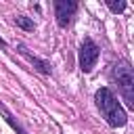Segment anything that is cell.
I'll list each match as a JSON object with an SVG mask.
<instances>
[{
  "label": "cell",
  "instance_id": "cell-1",
  "mask_svg": "<svg viewBox=\"0 0 134 134\" xmlns=\"http://www.w3.org/2000/svg\"><path fill=\"white\" fill-rule=\"evenodd\" d=\"M94 98H96V105H98V109H100V113H103V117L107 119L109 126H113V128L126 126V121H128L126 111L109 88H98Z\"/></svg>",
  "mask_w": 134,
  "mask_h": 134
},
{
  "label": "cell",
  "instance_id": "cell-2",
  "mask_svg": "<svg viewBox=\"0 0 134 134\" xmlns=\"http://www.w3.org/2000/svg\"><path fill=\"white\" fill-rule=\"evenodd\" d=\"M111 75H113V80H115V84H117V88H119L126 105L134 107V73H132V67L128 63L119 61V63L113 65Z\"/></svg>",
  "mask_w": 134,
  "mask_h": 134
},
{
  "label": "cell",
  "instance_id": "cell-3",
  "mask_svg": "<svg viewBox=\"0 0 134 134\" xmlns=\"http://www.w3.org/2000/svg\"><path fill=\"white\" fill-rule=\"evenodd\" d=\"M96 61H98V46L90 38H86L82 42V46H80V69L84 73H88L96 65Z\"/></svg>",
  "mask_w": 134,
  "mask_h": 134
},
{
  "label": "cell",
  "instance_id": "cell-4",
  "mask_svg": "<svg viewBox=\"0 0 134 134\" xmlns=\"http://www.w3.org/2000/svg\"><path fill=\"white\" fill-rule=\"evenodd\" d=\"M75 10H77V4H75V2H71V0H57V2H54L57 23H59L61 27H67L69 21H71V17L75 15Z\"/></svg>",
  "mask_w": 134,
  "mask_h": 134
},
{
  "label": "cell",
  "instance_id": "cell-5",
  "mask_svg": "<svg viewBox=\"0 0 134 134\" xmlns=\"http://www.w3.org/2000/svg\"><path fill=\"white\" fill-rule=\"evenodd\" d=\"M19 52H21V54H23V57H25V59L31 63V65H36V69H38V71H42V73H50V65H48L46 61L38 59L36 54H31V52H29V50H27L23 44H19Z\"/></svg>",
  "mask_w": 134,
  "mask_h": 134
},
{
  "label": "cell",
  "instance_id": "cell-6",
  "mask_svg": "<svg viewBox=\"0 0 134 134\" xmlns=\"http://www.w3.org/2000/svg\"><path fill=\"white\" fill-rule=\"evenodd\" d=\"M0 111L4 113V117H6V121H8L10 126H13V130H15L17 134H27V132H25V130H23V128H21V126H19V124H17V121L13 119V115H10V113H8V111H6V109H4L2 105H0Z\"/></svg>",
  "mask_w": 134,
  "mask_h": 134
},
{
  "label": "cell",
  "instance_id": "cell-7",
  "mask_svg": "<svg viewBox=\"0 0 134 134\" xmlns=\"http://www.w3.org/2000/svg\"><path fill=\"white\" fill-rule=\"evenodd\" d=\"M107 6H109L113 13H121V10L126 8V2H124V0H117V2H115V0H107Z\"/></svg>",
  "mask_w": 134,
  "mask_h": 134
},
{
  "label": "cell",
  "instance_id": "cell-8",
  "mask_svg": "<svg viewBox=\"0 0 134 134\" xmlns=\"http://www.w3.org/2000/svg\"><path fill=\"white\" fill-rule=\"evenodd\" d=\"M15 21H17V25H19V27H23V29H27V31H29V29H34V21H29L27 17H17Z\"/></svg>",
  "mask_w": 134,
  "mask_h": 134
},
{
  "label": "cell",
  "instance_id": "cell-9",
  "mask_svg": "<svg viewBox=\"0 0 134 134\" xmlns=\"http://www.w3.org/2000/svg\"><path fill=\"white\" fill-rule=\"evenodd\" d=\"M0 44H4V40H2V38H0Z\"/></svg>",
  "mask_w": 134,
  "mask_h": 134
}]
</instances>
